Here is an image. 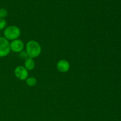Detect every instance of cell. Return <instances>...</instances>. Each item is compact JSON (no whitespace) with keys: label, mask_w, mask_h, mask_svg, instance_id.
Instances as JSON below:
<instances>
[{"label":"cell","mask_w":121,"mask_h":121,"mask_svg":"<svg viewBox=\"0 0 121 121\" xmlns=\"http://www.w3.org/2000/svg\"><path fill=\"white\" fill-rule=\"evenodd\" d=\"M4 37L7 40H14L17 39L21 34L20 28L15 26H11L5 29Z\"/></svg>","instance_id":"7a4b0ae2"},{"label":"cell","mask_w":121,"mask_h":121,"mask_svg":"<svg viewBox=\"0 0 121 121\" xmlns=\"http://www.w3.org/2000/svg\"><path fill=\"white\" fill-rule=\"evenodd\" d=\"M70 63L66 60H60L57 64V68L59 72L61 73H66L70 69Z\"/></svg>","instance_id":"8992f818"},{"label":"cell","mask_w":121,"mask_h":121,"mask_svg":"<svg viewBox=\"0 0 121 121\" xmlns=\"http://www.w3.org/2000/svg\"><path fill=\"white\" fill-rule=\"evenodd\" d=\"M24 66L25 68L28 70H32L34 69L35 66V64L34 61L32 58L28 57L24 63Z\"/></svg>","instance_id":"52a82bcc"},{"label":"cell","mask_w":121,"mask_h":121,"mask_svg":"<svg viewBox=\"0 0 121 121\" xmlns=\"http://www.w3.org/2000/svg\"><path fill=\"white\" fill-rule=\"evenodd\" d=\"M9 44H10V49L15 53L18 52L20 53V52L22 51L24 48L23 42L21 40L18 39L13 40Z\"/></svg>","instance_id":"5b68a950"},{"label":"cell","mask_w":121,"mask_h":121,"mask_svg":"<svg viewBox=\"0 0 121 121\" xmlns=\"http://www.w3.org/2000/svg\"><path fill=\"white\" fill-rule=\"evenodd\" d=\"M6 25H7V22L5 20L4 18H0V30H3L6 27Z\"/></svg>","instance_id":"8fae6325"},{"label":"cell","mask_w":121,"mask_h":121,"mask_svg":"<svg viewBox=\"0 0 121 121\" xmlns=\"http://www.w3.org/2000/svg\"><path fill=\"white\" fill-rule=\"evenodd\" d=\"M26 81L27 85L30 86V87H34V86H35V85L37 83L36 79L35 78H33V77L27 78L26 80Z\"/></svg>","instance_id":"ba28073f"},{"label":"cell","mask_w":121,"mask_h":121,"mask_svg":"<svg viewBox=\"0 0 121 121\" xmlns=\"http://www.w3.org/2000/svg\"><path fill=\"white\" fill-rule=\"evenodd\" d=\"M10 44L4 37H0V57H4L10 52Z\"/></svg>","instance_id":"3957f363"},{"label":"cell","mask_w":121,"mask_h":121,"mask_svg":"<svg viewBox=\"0 0 121 121\" xmlns=\"http://www.w3.org/2000/svg\"><path fill=\"white\" fill-rule=\"evenodd\" d=\"M14 74L17 79L21 80H26L28 78V70L23 66H18L14 70Z\"/></svg>","instance_id":"277c9868"},{"label":"cell","mask_w":121,"mask_h":121,"mask_svg":"<svg viewBox=\"0 0 121 121\" xmlns=\"http://www.w3.org/2000/svg\"><path fill=\"white\" fill-rule=\"evenodd\" d=\"M8 15V12L4 8H1L0 9V18H4L6 17Z\"/></svg>","instance_id":"9c48e42d"},{"label":"cell","mask_w":121,"mask_h":121,"mask_svg":"<svg viewBox=\"0 0 121 121\" xmlns=\"http://www.w3.org/2000/svg\"><path fill=\"white\" fill-rule=\"evenodd\" d=\"M19 57L21 58V59H23V60H26V59L28 58V55H27V53L26 52L24 51H21L19 53Z\"/></svg>","instance_id":"30bf717a"},{"label":"cell","mask_w":121,"mask_h":121,"mask_svg":"<svg viewBox=\"0 0 121 121\" xmlns=\"http://www.w3.org/2000/svg\"><path fill=\"white\" fill-rule=\"evenodd\" d=\"M26 52L29 57L35 58L39 56L41 52V47L40 44L36 41L31 40L28 41L26 46Z\"/></svg>","instance_id":"6da1fadb"}]
</instances>
